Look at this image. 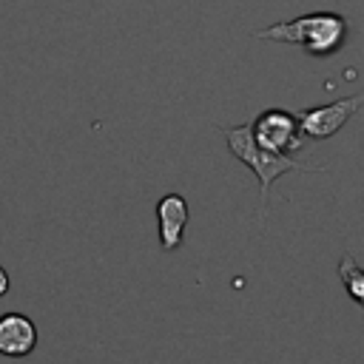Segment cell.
Listing matches in <instances>:
<instances>
[{
  "label": "cell",
  "instance_id": "cell-6",
  "mask_svg": "<svg viewBox=\"0 0 364 364\" xmlns=\"http://www.w3.org/2000/svg\"><path fill=\"white\" fill-rule=\"evenodd\" d=\"M37 347V327L26 313L0 316V355L23 358Z\"/></svg>",
  "mask_w": 364,
  "mask_h": 364
},
{
  "label": "cell",
  "instance_id": "cell-8",
  "mask_svg": "<svg viewBox=\"0 0 364 364\" xmlns=\"http://www.w3.org/2000/svg\"><path fill=\"white\" fill-rule=\"evenodd\" d=\"M9 287H11V279H9V270L0 264V299L9 293Z\"/></svg>",
  "mask_w": 364,
  "mask_h": 364
},
{
  "label": "cell",
  "instance_id": "cell-2",
  "mask_svg": "<svg viewBox=\"0 0 364 364\" xmlns=\"http://www.w3.org/2000/svg\"><path fill=\"white\" fill-rule=\"evenodd\" d=\"M228 139V151L242 162L247 165L256 179H259V188H262V213H264V205H267V196H270V185L276 182V176L287 173V171H321V168H313V165H301L293 159V154H273L267 148H262L250 131V122H242V125H222L219 128Z\"/></svg>",
  "mask_w": 364,
  "mask_h": 364
},
{
  "label": "cell",
  "instance_id": "cell-1",
  "mask_svg": "<svg viewBox=\"0 0 364 364\" xmlns=\"http://www.w3.org/2000/svg\"><path fill=\"white\" fill-rule=\"evenodd\" d=\"M347 31H350V23L344 14L307 11V14H299L293 20H282V23H273L267 28H259L256 40L293 43V46H301L310 57H330V54L341 51Z\"/></svg>",
  "mask_w": 364,
  "mask_h": 364
},
{
  "label": "cell",
  "instance_id": "cell-5",
  "mask_svg": "<svg viewBox=\"0 0 364 364\" xmlns=\"http://www.w3.org/2000/svg\"><path fill=\"white\" fill-rule=\"evenodd\" d=\"M191 219L188 199L182 193H165L156 202V225H159V247L165 253H173L185 242V228Z\"/></svg>",
  "mask_w": 364,
  "mask_h": 364
},
{
  "label": "cell",
  "instance_id": "cell-7",
  "mask_svg": "<svg viewBox=\"0 0 364 364\" xmlns=\"http://www.w3.org/2000/svg\"><path fill=\"white\" fill-rule=\"evenodd\" d=\"M336 270H338V279H341L347 296H350L355 304L364 307V267H358V262L353 259V253H344V256L338 259V267H336Z\"/></svg>",
  "mask_w": 364,
  "mask_h": 364
},
{
  "label": "cell",
  "instance_id": "cell-4",
  "mask_svg": "<svg viewBox=\"0 0 364 364\" xmlns=\"http://www.w3.org/2000/svg\"><path fill=\"white\" fill-rule=\"evenodd\" d=\"M250 131L256 136V142L273 154H293L301 148L304 136L299 128V114L284 111V108H267L262 111L253 122Z\"/></svg>",
  "mask_w": 364,
  "mask_h": 364
},
{
  "label": "cell",
  "instance_id": "cell-3",
  "mask_svg": "<svg viewBox=\"0 0 364 364\" xmlns=\"http://www.w3.org/2000/svg\"><path fill=\"white\" fill-rule=\"evenodd\" d=\"M361 105H364V94H350V97H341V100L299 111L301 136H307V139H330V136H336L353 119V114Z\"/></svg>",
  "mask_w": 364,
  "mask_h": 364
}]
</instances>
